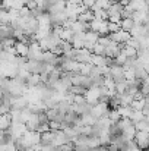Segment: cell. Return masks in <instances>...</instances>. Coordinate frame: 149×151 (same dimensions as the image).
<instances>
[{
  "instance_id": "cell-24",
  "label": "cell",
  "mask_w": 149,
  "mask_h": 151,
  "mask_svg": "<svg viewBox=\"0 0 149 151\" xmlns=\"http://www.w3.org/2000/svg\"><path fill=\"white\" fill-rule=\"evenodd\" d=\"M111 3H113V0H97L95 4L92 6V10H95V9H105L107 10L111 6Z\"/></svg>"
},
{
  "instance_id": "cell-29",
  "label": "cell",
  "mask_w": 149,
  "mask_h": 151,
  "mask_svg": "<svg viewBox=\"0 0 149 151\" xmlns=\"http://www.w3.org/2000/svg\"><path fill=\"white\" fill-rule=\"evenodd\" d=\"M124 151H142V150L139 148V145L136 144L135 139H129L127 144H126V147H124Z\"/></svg>"
},
{
  "instance_id": "cell-25",
  "label": "cell",
  "mask_w": 149,
  "mask_h": 151,
  "mask_svg": "<svg viewBox=\"0 0 149 151\" xmlns=\"http://www.w3.org/2000/svg\"><path fill=\"white\" fill-rule=\"evenodd\" d=\"M117 110H118V113H120V116H121V117H130V116H132V113H133L132 106H120Z\"/></svg>"
},
{
  "instance_id": "cell-8",
  "label": "cell",
  "mask_w": 149,
  "mask_h": 151,
  "mask_svg": "<svg viewBox=\"0 0 149 151\" xmlns=\"http://www.w3.org/2000/svg\"><path fill=\"white\" fill-rule=\"evenodd\" d=\"M98 38H99V34H98V32L88 29V31L85 32V47H86V49H89V50L92 51V47H94V46L98 43Z\"/></svg>"
},
{
  "instance_id": "cell-5",
  "label": "cell",
  "mask_w": 149,
  "mask_h": 151,
  "mask_svg": "<svg viewBox=\"0 0 149 151\" xmlns=\"http://www.w3.org/2000/svg\"><path fill=\"white\" fill-rule=\"evenodd\" d=\"M85 100L89 104H97L99 101V97H101V93H99V87H91V88H86L85 91Z\"/></svg>"
},
{
  "instance_id": "cell-4",
  "label": "cell",
  "mask_w": 149,
  "mask_h": 151,
  "mask_svg": "<svg viewBox=\"0 0 149 151\" xmlns=\"http://www.w3.org/2000/svg\"><path fill=\"white\" fill-rule=\"evenodd\" d=\"M110 111V106L108 103H102V101H98L97 104H92V109H91V113L98 119L101 116H107Z\"/></svg>"
},
{
  "instance_id": "cell-11",
  "label": "cell",
  "mask_w": 149,
  "mask_h": 151,
  "mask_svg": "<svg viewBox=\"0 0 149 151\" xmlns=\"http://www.w3.org/2000/svg\"><path fill=\"white\" fill-rule=\"evenodd\" d=\"M121 50V46L118 44V43H115V41H110V44L108 46H105V50H104V56H107V57H115L118 53Z\"/></svg>"
},
{
  "instance_id": "cell-35",
  "label": "cell",
  "mask_w": 149,
  "mask_h": 151,
  "mask_svg": "<svg viewBox=\"0 0 149 151\" xmlns=\"http://www.w3.org/2000/svg\"><path fill=\"white\" fill-rule=\"evenodd\" d=\"M48 125H50V129H51V131H58V129H61V123L57 122V120H50Z\"/></svg>"
},
{
  "instance_id": "cell-18",
  "label": "cell",
  "mask_w": 149,
  "mask_h": 151,
  "mask_svg": "<svg viewBox=\"0 0 149 151\" xmlns=\"http://www.w3.org/2000/svg\"><path fill=\"white\" fill-rule=\"evenodd\" d=\"M78 19L79 21H82V22H86V24H89L92 19H95V15H94V10L92 9H86V10H83L79 16H78Z\"/></svg>"
},
{
  "instance_id": "cell-31",
  "label": "cell",
  "mask_w": 149,
  "mask_h": 151,
  "mask_svg": "<svg viewBox=\"0 0 149 151\" xmlns=\"http://www.w3.org/2000/svg\"><path fill=\"white\" fill-rule=\"evenodd\" d=\"M135 126H136V129H138V131H145V132H149V123L146 122V119H143V120H140V122L135 123Z\"/></svg>"
},
{
  "instance_id": "cell-28",
  "label": "cell",
  "mask_w": 149,
  "mask_h": 151,
  "mask_svg": "<svg viewBox=\"0 0 149 151\" xmlns=\"http://www.w3.org/2000/svg\"><path fill=\"white\" fill-rule=\"evenodd\" d=\"M94 15H95V19H102V21H108V13L105 9H95L94 10Z\"/></svg>"
},
{
  "instance_id": "cell-34",
  "label": "cell",
  "mask_w": 149,
  "mask_h": 151,
  "mask_svg": "<svg viewBox=\"0 0 149 151\" xmlns=\"http://www.w3.org/2000/svg\"><path fill=\"white\" fill-rule=\"evenodd\" d=\"M104 50H105V47H104L102 44H99V43H97V44L92 47V53H94V54H104Z\"/></svg>"
},
{
  "instance_id": "cell-27",
  "label": "cell",
  "mask_w": 149,
  "mask_h": 151,
  "mask_svg": "<svg viewBox=\"0 0 149 151\" xmlns=\"http://www.w3.org/2000/svg\"><path fill=\"white\" fill-rule=\"evenodd\" d=\"M92 63H81V66H79V73H82V75H89L91 73V70H92Z\"/></svg>"
},
{
  "instance_id": "cell-17",
  "label": "cell",
  "mask_w": 149,
  "mask_h": 151,
  "mask_svg": "<svg viewBox=\"0 0 149 151\" xmlns=\"http://www.w3.org/2000/svg\"><path fill=\"white\" fill-rule=\"evenodd\" d=\"M54 135H56V131H46L41 134V144L43 145H51L53 144V139H54Z\"/></svg>"
},
{
  "instance_id": "cell-38",
  "label": "cell",
  "mask_w": 149,
  "mask_h": 151,
  "mask_svg": "<svg viewBox=\"0 0 149 151\" xmlns=\"http://www.w3.org/2000/svg\"><path fill=\"white\" fill-rule=\"evenodd\" d=\"M40 151H43V150H40Z\"/></svg>"
},
{
  "instance_id": "cell-36",
  "label": "cell",
  "mask_w": 149,
  "mask_h": 151,
  "mask_svg": "<svg viewBox=\"0 0 149 151\" xmlns=\"http://www.w3.org/2000/svg\"><path fill=\"white\" fill-rule=\"evenodd\" d=\"M121 18H123L121 15H110V16H108V21H110V22H118V24H120Z\"/></svg>"
},
{
  "instance_id": "cell-9",
  "label": "cell",
  "mask_w": 149,
  "mask_h": 151,
  "mask_svg": "<svg viewBox=\"0 0 149 151\" xmlns=\"http://www.w3.org/2000/svg\"><path fill=\"white\" fill-rule=\"evenodd\" d=\"M149 34V31L142 25V24H136L135 27H133V29L130 31V35L133 37V38H136V40H143V38H146Z\"/></svg>"
},
{
  "instance_id": "cell-33",
  "label": "cell",
  "mask_w": 149,
  "mask_h": 151,
  "mask_svg": "<svg viewBox=\"0 0 149 151\" xmlns=\"http://www.w3.org/2000/svg\"><path fill=\"white\" fill-rule=\"evenodd\" d=\"M121 27H120V24L118 22H110L108 21V32L111 34V32H115V31H118Z\"/></svg>"
},
{
  "instance_id": "cell-1",
  "label": "cell",
  "mask_w": 149,
  "mask_h": 151,
  "mask_svg": "<svg viewBox=\"0 0 149 151\" xmlns=\"http://www.w3.org/2000/svg\"><path fill=\"white\" fill-rule=\"evenodd\" d=\"M89 29L98 32L99 35H108V21H102V19H92L89 22Z\"/></svg>"
},
{
  "instance_id": "cell-12",
  "label": "cell",
  "mask_w": 149,
  "mask_h": 151,
  "mask_svg": "<svg viewBox=\"0 0 149 151\" xmlns=\"http://www.w3.org/2000/svg\"><path fill=\"white\" fill-rule=\"evenodd\" d=\"M70 44L73 49L79 50V49H83L85 47V32H81V34H73L72 38H70Z\"/></svg>"
},
{
  "instance_id": "cell-30",
  "label": "cell",
  "mask_w": 149,
  "mask_h": 151,
  "mask_svg": "<svg viewBox=\"0 0 149 151\" xmlns=\"http://www.w3.org/2000/svg\"><path fill=\"white\" fill-rule=\"evenodd\" d=\"M130 106H132L133 110H143V107H145V97L139 99V100H133Z\"/></svg>"
},
{
  "instance_id": "cell-32",
  "label": "cell",
  "mask_w": 149,
  "mask_h": 151,
  "mask_svg": "<svg viewBox=\"0 0 149 151\" xmlns=\"http://www.w3.org/2000/svg\"><path fill=\"white\" fill-rule=\"evenodd\" d=\"M135 78H136L135 68H127V69H124V79L132 81V79H135Z\"/></svg>"
},
{
  "instance_id": "cell-7",
  "label": "cell",
  "mask_w": 149,
  "mask_h": 151,
  "mask_svg": "<svg viewBox=\"0 0 149 151\" xmlns=\"http://www.w3.org/2000/svg\"><path fill=\"white\" fill-rule=\"evenodd\" d=\"M25 68H26L31 73H43V70H44V62L35 60V59H28Z\"/></svg>"
},
{
  "instance_id": "cell-20",
  "label": "cell",
  "mask_w": 149,
  "mask_h": 151,
  "mask_svg": "<svg viewBox=\"0 0 149 151\" xmlns=\"http://www.w3.org/2000/svg\"><path fill=\"white\" fill-rule=\"evenodd\" d=\"M136 132H138V129H136V126H135V123H133V125L127 126L126 129H123V131H121V135H123L126 139H135Z\"/></svg>"
},
{
  "instance_id": "cell-3",
  "label": "cell",
  "mask_w": 149,
  "mask_h": 151,
  "mask_svg": "<svg viewBox=\"0 0 149 151\" xmlns=\"http://www.w3.org/2000/svg\"><path fill=\"white\" fill-rule=\"evenodd\" d=\"M110 35V38L113 40V41H115V43H118L120 46H124V44H127V41L132 38V35H130V32L129 31H124V29H118V31H115V32H111V34H108Z\"/></svg>"
},
{
  "instance_id": "cell-14",
  "label": "cell",
  "mask_w": 149,
  "mask_h": 151,
  "mask_svg": "<svg viewBox=\"0 0 149 151\" xmlns=\"http://www.w3.org/2000/svg\"><path fill=\"white\" fill-rule=\"evenodd\" d=\"M15 50H16V54H18V56L28 57L29 41H16V43H15Z\"/></svg>"
},
{
  "instance_id": "cell-21",
  "label": "cell",
  "mask_w": 149,
  "mask_h": 151,
  "mask_svg": "<svg viewBox=\"0 0 149 151\" xmlns=\"http://www.w3.org/2000/svg\"><path fill=\"white\" fill-rule=\"evenodd\" d=\"M129 4L133 7V10H148L146 0H130Z\"/></svg>"
},
{
  "instance_id": "cell-23",
  "label": "cell",
  "mask_w": 149,
  "mask_h": 151,
  "mask_svg": "<svg viewBox=\"0 0 149 151\" xmlns=\"http://www.w3.org/2000/svg\"><path fill=\"white\" fill-rule=\"evenodd\" d=\"M10 123H12V117H10L9 113L7 114H0V129L1 131H7Z\"/></svg>"
},
{
  "instance_id": "cell-39",
  "label": "cell",
  "mask_w": 149,
  "mask_h": 151,
  "mask_svg": "<svg viewBox=\"0 0 149 151\" xmlns=\"http://www.w3.org/2000/svg\"><path fill=\"white\" fill-rule=\"evenodd\" d=\"M0 24H1V22H0Z\"/></svg>"
},
{
  "instance_id": "cell-37",
  "label": "cell",
  "mask_w": 149,
  "mask_h": 151,
  "mask_svg": "<svg viewBox=\"0 0 149 151\" xmlns=\"http://www.w3.org/2000/svg\"><path fill=\"white\" fill-rule=\"evenodd\" d=\"M95 1H97V0H82V4H83L85 7H88V9H92V6L95 4Z\"/></svg>"
},
{
  "instance_id": "cell-26",
  "label": "cell",
  "mask_w": 149,
  "mask_h": 151,
  "mask_svg": "<svg viewBox=\"0 0 149 151\" xmlns=\"http://www.w3.org/2000/svg\"><path fill=\"white\" fill-rule=\"evenodd\" d=\"M130 119H132V122H133V123H138V122H140V120H143V119H145V113H143L142 110H133V113H132Z\"/></svg>"
},
{
  "instance_id": "cell-16",
  "label": "cell",
  "mask_w": 149,
  "mask_h": 151,
  "mask_svg": "<svg viewBox=\"0 0 149 151\" xmlns=\"http://www.w3.org/2000/svg\"><path fill=\"white\" fill-rule=\"evenodd\" d=\"M132 18H133V21L136 24H143L145 21L149 19V12L148 10H135Z\"/></svg>"
},
{
  "instance_id": "cell-6",
  "label": "cell",
  "mask_w": 149,
  "mask_h": 151,
  "mask_svg": "<svg viewBox=\"0 0 149 151\" xmlns=\"http://www.w3.org/2000/svg\"><path fill=\"white\" fill-rule=\"evenodd\" d=\"M135 141L139 145L140 150H148L149 148V132L145 131H138L135 135Z\"/></svg>"
},
{
  "instance_id": "cell-19",
  "label": "cell",
  "mask_w": 149,
  "mask_h": 151,
  "mask_svg": "<svg viewBox=\"0 0 149 151\" xmlns=\"http://www.w3.org/2000/svg\"><path fill=\"white\" fill-rule=\"evenodd\" d=\"M135 25H136V22L133 21V18H121V21H120V27H121V29L129 31V32L133 29Z\"/></svg>"
},
{
  "instance_id": "cell-15",
  "label": "cell",
  "mask_w": 149,
  "mask_h": 151,
  "mask_svg": "<svg viewBox=\"0 0 149 151\" xmlns=\"http://www.w3.org/2000/svg\"><path fill=\"white\" fill-rule=\"evenodd\" d=\"M10 37H13V28L10 24H0V41Z\"/></svg>"
},
{
  "instance_id": "cell-10",
  "label": "cell",
  "mask_w": 149,
  "mask_h": 151,
  "mask_svg": "<svg viewBox=\"0 0 149 151\" xmlns=\"http://www.w3.org/2000/svg\"><path fill=\"white\" fill-rule=\"evenodd\" d=\"M91 59H92V51L86 47L79 49L75 57V60H78L79 63H91Z\"/></svg>"
},
{
  "instance_id": "cell-13",
  "label": "cell",
  "mask_w": 149,
  "mask_h": 151,
  "mask_svg": "<svg viewBox=\"0 0 149 151\" xmlns=\"http://www.w3.org/2000/svg\"><path fill=\"white\" fill-rule=\"evenodd\" d=\"M70 29L73 34H81V32H86L89 29V24L86 22H82V21H73L72 25H70Z\"/></svg>"
},
{
  "instance_id": "cell-2",
  "label": "cell",
  "mask_w": 149,
  "mask_h": 151,
  "mask_svg": "<svg viewBox=\"0 0 149 151\" xmlns=\"http://www.w3.org/2000/svg\"><path fill=\"white\" fill-rule=\"evenodd\" d=\"M26 129H28V128H26V123H22V122H12L10 126H9V129H7V132L12 135L13 139H18V138H21V137L25 134Z\"/></svg>"
},
{
  "instance_id": "cell-22",
  "label": "cell",
  "mask_w": 149,
  "mask_h": 151,
  "mask_svg": "<svg viewBox=\"0 0 149 151\" xmlns=\"http://www.w3.org/2000/svg\"><path fill=\"white\" fill-rule=\"evenodd\" d=\"M121 51L127 56V59H136V57H138V50H136L135 47L129 46V44L121 46Z\"/></svg>"
}]
</instances>
